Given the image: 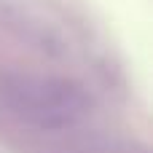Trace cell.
Segmentation results:
<instances>
[{
	"label": "cell",
	"mask_w": 153,
	"mask_h": 153,
	"mask_svg": "<svg viewBox=\"0 0 153 153\" xmlns=\"http://www.w3.org/2000/svg\"><path fill=\"white\" fill-rule=\"evenodd\" d=\"M0 108L24 126L59 132L89 113V97L81 83L62 75L5 73L0 75Z\"/></svg>",
	"instance_id": "6da1fadb"
}]
</instances>
